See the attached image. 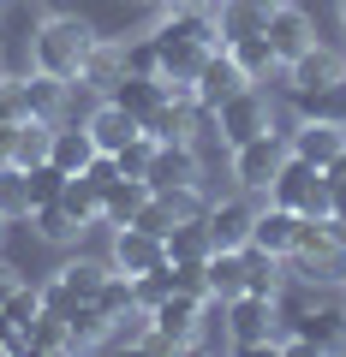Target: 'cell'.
I'll list each match as a JSON object with an SVG mask.
<instances>
[{"instance_id": "ab89813d", "label": "cell", "mask_w": 346, "mask_h": 357, "mask_svg": "<svg viewBox=\"0 0 346 357\" xmlns=\"http://www.w3.org/2000/svg\"><path fill=\"white\" fill-rule=\"evenodd\" d=\"M126 72L161 77V48H155V36H143V42H126Z\"/></svg>"}, {"instance_id": "f6af8a7d", "label": "cell", "mask_w": 346, "mask_h": 357, "mask_svg": "<svg viewBox=\"0 0 346 357\" xmlns=\"http://www.w3.org/2000/svg\"><path fill=\"white\" fill-rule=\"evenodd\" d=\"M6 6H13V0H0V13H6Z\"/></svg>"}, {"instance_id": "7402d4cb", "label": "cell", "mask_w": 346, "mask_h": 357, "mask_svg": "<svg viewBox=\"0 0 346 357\" xmlns=\"http://www.w3.org/2000/svg\"><path fill=\"white\" fill-rule=\"evenodd\" d=\"M48 161L60 167V173H84V167L96 161V137H90V126H54Z\"/></svg>"}, {"instance_id": "60d3db41", "label": "cell", "mask_w": 346, "mask_h": 357, "mask_svg": "<svg viewBox=\"0 0 346 357\" xmlns=\"http://www.w3.org/2000/svg\"><path fill=\"white\" fill-rule=\"evenodd\" d=\"M0 119H30V107H24V77H0Z\"/></svg>"}, {"instance_id": "9a60e30c", "label": "cell", "mask_w": 346, "mask_h": 357, "mask_svg": "<svg viewBox=\"0 0 346 357\" xmlns=\"http://www.w3.org/2000/svg\"><path fill=\"white\" fill-rule=\"evenodd\" d=\"M298 208H281V203H263L257 208V227H251V244L257 250H269V256H293V244H298Z\"/></svg>"}, {"instance_id": "8992f818", "label": "cell", "mask_w": 346, "mask_h": 357, "mask_svg": "<svg viewBox=\"0 0 346 357\" xmlns=\"http://www.w3.org/2000/svg\"><path fill=\"white\" fill-rule=\"evenodd\" d=\"M197 310H203L197 292H167L161 304H155V328H150V345H143V351H192Z\"/></svg>"}, {"instance_id": "ee69618b", "label": "cell", "mask_w": 346, "mask_h": 357, "mask_svg": "<svg viewBox=\"0 0 346 357\" xmlns=\"http://www.w3.org/2000/svg\"><path fill=\"white\" fill-rule=\"evenodd\" d=\"M340 30H346V0H340Z\"/></svg>"}, {"instance_id": "d6986e66", "label": "cell", "mask_w": 346, "mask_h": 357, "mask_svg": "<svg viewBox=\"0 0 346 357\" xmlns=\"http://www.w3.org/2000/svg\"><path fill=\"white\" fill-rule=\"evenodd\" d=\"M66 102H72V84H66V77L36 72V66L24 72V107H30V119H54V126H60Z\"/></svg>"}, {"instance_id": "5b68a950", "label": "cell", "mask_w": 346, "mask_h": 357, "mask_svg": "<svg viewBox=\"0 0 346 357\" xmlns=\"http://www.w3.org/2000/svg\"><path fill=\"white\" fill-rule=\"evenodd\" d=\"M102 280H108V262H96V256H72V262L54 268V280H42V304L66 316L72 304L96 298V286H102Z\"/></svg>"}, {"instance_id": "f546056e", "label": "cell", "mask_w": 346, "mask_h": 357, "mask_svg": "<svg viewBox=\"0 0 346 357\" xmlns=\"http://www.w3.org/2000/svg\"><path fill=\"white\" fill-rule=\"evenodd\" d=\"M245 292V250H209V298Z\"/></svg>"}, {"instance_id": "ba28073f", "label": "cell", "mask_w": 346, "mask_h": 357, "mask_svg": "<svg viewBox=\"0 0 346 357\" xmlns=\"http://www.w3.org/2000/svg\"><path fill=\"white\" fill-rule=\"evenodd\" d=\"M203 227H209V238H215V250H245V244H251V227H257V203L245 191L221 197V203L203 208Z\"/></svg>"}, {"instance_id": "484cf974", "label": "cell", "mask_w": 346, "mask_h": 357, "mask_svg": "<svg viewBox=\"0 0 346 357\" xmlns=\"http://www.w3.org/2000/svg\"><path fill=\"white\" fill-rule=\"evenodd\" d=\"M227 54L239 60V72L251 77V84H269V72H281V60H275V48H269V36H263V30H257V36H233Z\"/></svg>"}, {"instance_id": "b9f144b4", "label": "cell", "mask_w": 346, "mask_h": 357, "mask_svg": "<svg viewBox=\"0 0 346 357\" xmlns=\"http://www.w3.org/2000/svg\"><path fill=\"white\" fill-rule=\"evenodd\" d=\"M18 280H24V274H18V268H13V262H0V304H6V298H13V292H18Z\"/></svg>"}, {"instance_id": "d590c367", "label": "cell", "mask_w": 346, "mask_h": 357, "mask_svg": "<svg viewBox=\"0 0 346 357\" xmlns=\"http://www.w3.org/2000/svg\"><path fill=\"white\" fill-rule=\"evenodd\" d=\"M96 304H102L108 316L120 321V316H126L131 304H138V298H131V274H120V268H108V280L96 286Z\"/></svg>"}, {"instance_id": "1f68e13d", "label": "cell", "mask_w": 346, "mask_h": 357, "mask_svg": "<svg viewBox=\"0 0 346 357\" xmlns=\"http://www.w3.org/2000/svg\"><path fill=\"white\" fill-rule=\"evenodd\" d=\"M0 220H30V178L13 161H0Z\"/></svg>"}, {"instance_id": "3957f363", "label": "cell", "mask_w": 346, "mask_h": 357, "mask_svg": "<svg viewBox=\"0 0 346 357\" xmlns=\"http://www.w3.org/2000/svg\"><path fill=\"white\" fill-rule=\"evenodd\" d=\"M263 131H275V107H269V96H263L257 84H245L239 96H227V102L215 107V137L227 143V149L263 137Z\"/></svg>"}, {"instance_id": "f1b7e54d", "label": "cell", "mask_w": 346, "mask_h": 357, "mask_svg": "<svg viewBox=\"0 0 346 357\" xmlns=\"http://www.w3.org/2000/svg\"><path fill=\"white\" fill-rule=\"evenodd\" d=\"M209 250H215V238H209L203 215H197V220H180V227L167 232V256H173V262H209Z\"/></svg>"}, {"instance_id": "8fae6325", "label": "cell", "mask_w": 346, "mask_h": 357, "mask_svg": "<svg viewBox=\"0 0 346 357\" xmlns=\"http://www.w3.org/2000/svg\"><path fill=\"white\" fill-rule=\"evenodd\" d=\"M150 185H155V191H167V185H203V149H197V143H185V137L155 143Z\"/></svg>"}, {"instance_id": "44dd1931", "label": "cell", "mask_w": 346, "mask_h": 357, "mask_svg": "<svg viewBox=\"0 0 346 357\" xmlns=\"http://www.w3.org/2000/svg\"><path fill=\"white\" fill-rule=\"evenodd\" d=\"M120 72H126V42H96L72 89H90V96H108V89L120 84Z\"/></svg>"}, {"instance_id": "d6a6232c", "label": "cell", "mask_w": 346, "mask_h": 357, "mask_svg": "<svg viewBox=\"0 0 346 357\" xmlns=\"http://www.w3.org/2000/svg\"><path fill=\"white\" fill-rule=\"evenodd\" d=\"M150 328H155V310H143V304H131L126 316L114 321V328H108V345H126V351H138V345H150Z\"/></svg>"}, {"instance_id": "7bdbcfd3", "label": "cell", "mask_w": 346, "mask_h": 357, "mask_svg": "<svg viewBox=\"0 0 346 357\" xmlns=\"http://www.w3.org/2000/svg\"><path fill=\"white\" fill-rule=\"evenodd\" d=\"M131 6H173V0H131Z\"/></svg>"}, {"instance_id": "6da1fadb", "label": "cell", "mask_w": 346, "mask_h": 357, "mask_svg": "<svg viewBox=\"0 0 346 357\" xmlns=\"http://www.w3.org/2000/svg\"><path fill=\"white\" fill-rule=\"evenodd\" d=\"M96 42L102 36H96L78 13H48L36 30H30V66L66 77V84H78V72H84V60H90Z\"/></svg>"}, {"instance_id": "e0dca14e", "label": "cell", "mask_w": 346, "mask_h": 357, "mask_svg": "<svg viewBox=\"0 0 346 357\" xmlns=\"http://www.w3.org/2000/svg\"><path fill=\"white\" fill-rule=\"evenodd\" d=\"M155 197V185L150 178H131V173H120L114 185L102 191V227L114 232V227H131V220L143 215V203Z\"/></svg>"}, {"instance_id": "7a4b0ae2", "label": "cell", "mask_w": 346, "mask_h": 357, "mask_svg": "<svg viewBox=\"0 0 346 357\" xmlns=\"http://www.w3.org/2000/svg\"><path fill=\"white\" fill-rule=\"evenodd\" d=\"M227 333H233V351H275V333H281L275 298H263V292L227 298Z\"/></svg>"}, {"instance_id": "7c38bea8", "label": "cell", "mask_w": 346, "mask_h": 357, "mask_svg": "<svg viewBox=\"0 0 346 357\" xmlns=\"http://www.w3.org/2000/svg\"><path fill=\"white\" fill-rule=\"evenodd\" d=\"M245 84H251V77L239 72V60H233L227 48H209V60L197 66V77H192V96H197L203 107H221L227 96H239Z\"/></svg>"}, {"instance_id": "277c9868", "label": "cell", "mask_w": 346, "mask_h": 357, "mask_svg": "<svg viewBox=\"0 0 346 357\" xmlns=\"http://www.w3.org/2000/svg\"><path fill=\"white\" fill-rule=\"evenodd\" d=\"M281 161H287V137H281V131H263V137L227 149L233 185H239L245 197H269V178H275V167H281Z\"/></svg>"}, {"instance_id": "4fadbf2b", "label": "cell", "mask_w": 346, "mask_h": 357, "mask_svg": "<svg viewBox=\"0 0 346 357\" xmlns=\"http://www.w3.org/2000/svg\"><path fill=\"white\" fill-rule=\"evenodd\" d=\"M150 36H155V48H161V77H167V84H192L197 66L209 60L203 42H192L185 30H173V24H155Z\"/></svg>"}, {"instance_id": "5bb4252c", "label": "cell", "mask_w": 346, "mask_h": 357, "mask_svg": "<svg viewBox=\"0 0 346 357\" xmlns=\"http://www.w3.org/2000/svg\"><path fill=\"white\" fill-rule=\"evenodd\" d=\"M322 185V167H310V161H298L293 149H287V161L275 167V178H269V203H281V208H298L305 215V203H310V191Z\"/></svg>"}, {"instance_id": "ffe728a7", "label": "cell", "mask_w": 346, "mask_h": 357, "mask_svg": "<svg viewBox=\"0 0 346 357\" xmlns=\"http://www.w3.org/2000/svg\"><path fill=\"white\" fill-rule=\"evenodd\" d=\"M84 126H90V137H96V149H108V155H120V149H126V143H131V137H138V131H143L138 119H131L126 107L114 102V96H102V107H96V114L84 119Z\"/></svg>"}, {"instance_id": "ac0fdd59", "label": "cell", "mask_w": 346, "mask_h": 357, "mask_svg": "<svg viewBox=\"0 0 346 357\" xmlns=\"http://www.w3.org/2000/svg\"><path fill=\"white\" fill-rule=\"evenodd\" d=\"M209 13H215V24H221V48H227L233 36H257V30H269L275 0H215Z\"/></svg>"}, {"instance_id": "cb8c5ba5", "label": "cell", "mask_w": 346, "mask_h": 357, "mask_svg": "<svg viewBox=\"0 0 346 357\" xmlns=\"http://www.w3.org/2000/svg\"><path fill=\"white\" fill-rule=\"evenodd\" d=\"M30 227H36V238H48V244H78L84 232H90L84 220L72 215V208L60 203V197H54V203H36V208H30Z\"/></svg>"}, {"instance_id": "9c48e42d", "label": "cell", "mask_w": 346, "mask_h": 357, "mask_svg": "<svg viewBox=\"0 0 346 357\" xmlns=\"http://www.w3.org/2000/svg\"><path fill=\"white\" fill-rule=\"evenodd\" d=\"M167 262V238H155L150 227H114V244H108V268L120 274H150V268Z\"/></svg>"}, {"instance_id": "603a6c76", "label": "cell", "mask_w": 346, "mask_h": 357, "mask_svg": "<svg viewBox=\"0 0 346 357\" xmlns=\"http://www.w3.org/2000/svg\"><path fill=\"white\" fill-rule=\"evenodd\" d=\"M66 328H72V351H96V345H108V328H114V316H108L96 298H84V304L66 310Z\"/></svg>"}, {"instance_id": "74e56055", "label": "cell", "mask_w": 346, "mask_h": 357, "mask_svg": "<svg viewBox=\"0 0 346 357\" xmlns=\"http://www.w3.org/2000/svg\"><path fill=\"white\" fill-rule=\"evenodd\" d=\"M167 280H173V292L209 298V262H173V256H167Z\"/></svg>"}, {"instance_id": "83f0119b", "label": "cell", "mask_w": 346, "mask_h": 357, "mask_svg": "<svg viewBox=\"0 0 346 357\" xmlns=\"http://www.w3.org/2000/svg\"><path fill=\"white\" fill-rule=\"evenodd\" d=\"M48 143H54V119H18L13 155H6V161L13 167H36V161H48Z\"/></svg>"}, {"instance_id": "4dcf8cb0", "label": "cell", "mask_w": 346, "mask_h": 357, "mask_svg": "<svg viewBox=\"0 0 346 357\" xmlns=\"http://www.w3.org/2000/svg\"><path fill=\"white\" fill-rule=\"evenodd\" d=\"M60 203L72 208L84 227H102V185H96V178L72 173V178H66V191H60Z\"/></svg>"}, {"instance_id": "4316f807", "label": "cell", "mask_w": 346, "mask_h": 357, "mask_svg": "<svg viewBox=\"0 0 346 357\" xmlns=\"http://www.w3.org/2000/svg\"><path fill=\"white\" fill-rule=\"evenodd\" d=\"M192 351H233V333H227V298H203V310H197V328H192Z\"/></svg>"}, {"instance_id": "bcb514c9", "label": "cell", "mask_w": 346, "mask_h": 357, "mask_svg": "<svg viewBox=\"0 0 346 357\" xmlns=\"http://www.w3.org/2000/svg\"><path fill=\"white\" fill-rule=\"evenodd\" d=\"M0 232H6V220H0Z\"/></svg>"}, {"instance_id": "52a82bcc", "label": "cell", "mask_w": 346, "mask_h": 357, "mask_svg": "<svg viewBox=\"0 0 346 357\" xmlns=\"http://www.w3.org/2000/svg\"><path fill=\"white\" fill-rule=\"evenodd\" d=\"M287 149L310 167H329L334 155L346 149V119H317V114H298V126L287 131Z\"/></svg>"}, {"instance_id": "d4e9b609", "label": "cell", "mask_w": 346, "mask_h": 357, "mask_svg": "<svg viewBox=\"0 0 346 357\" xmlns=\"http://www.w3.org/2000/svg\"><path fill=\"white\" fill-rule=\"evenodd\" d=\"M24 351H30V357H60V351H72V328H66L60 310L42 304V316L24 328Z\"/></svg>"}, {"instance_id": "e575fe53", "label": "cell", "mask_w": 346, "mask_h": 357, "mask_svg": "<svg viewBox=\"0 0 346 357\" xmlns=\"http://www.w3.org/2000/svg\"><path fill=\"white\" fill-rule=\"evenodd\" d=\"M24 178H30V208H36V203H54L72 173H60L54 161H36V167H24Z\"/></svg>"}, {"instance_id": "f35d334b", "label": "cell", "mask_w": 346, "mask_h": 357, "mask_svg": "<svg viewBox=\"0 0 346 357\" xmlns=\"http://www.w3.org/2000/svg\"><path fill=\"white\" fill-rule=\"evenodd\" d=\"M167 292H173V280H167V262H161V268H150V274H131V298H138L143 310H155Z\"/></svg>"}, {"instance_id": "836d02e7", "label": "cell", "mask_w": 346, "mask_h": 357, "mask_svg": "<svg viewBox=\"0 0 346 357\" xmlns=\"http://www.w3.org/2000/svg\"><path fill=\"white\" fill-rule=\"evenodd\" d=\"M0 316H6V321H13L18 333H24L30 321L42 316V286H30V280H18V292L6 298V304H0Z\"/></svg>"}, {"instance_id": "2e32d148", "label": "cell", "mask_w": 346, "mask_h": 357, "mask_svg": "<svg viewBox=\"0 0 346 357\" xmlns=\"http://www.w3.org/2000/svg\"><path fill=\"white\" fill-rule=\"evenodd\" d=\"M108 96H114L138 126H150V119L167 107V84H161V77H143V72H120V84L108 89Z\"/></svg>"}, {"instance_id": "8d00e7d4", "label": "cell", "mask_w": 346, "mask_h": 357, "mask_svg": "<svg viewBox=\"0 0 346 357\" xmlns=\"http://www.w3.org/2000/svg\"><path fill=\"white\" fill-rule=\"evenodd\" d=\"M114 161H120V173H131V178H150V161H155V137H150V131H138V137H131L126 149L114 155Z\"/></svg>"}, {"instance_id": "30bf717a", "label": "cell", "mask_w": 346, "mask_h": 357, "mask_svg": "<svg viewBox=\"0 0 346 357\" xmlns=\"http://www.w3.org/2000/svg\"><path fill=\"white\" fill-rule=\"evenodd\" d=\"M263 36H269L275 60H281V66H293L298 54H305L310 42H317V24H310V13H305V6H293V0H275L269 30H263Z\"/></svg>"}]
</instances>
